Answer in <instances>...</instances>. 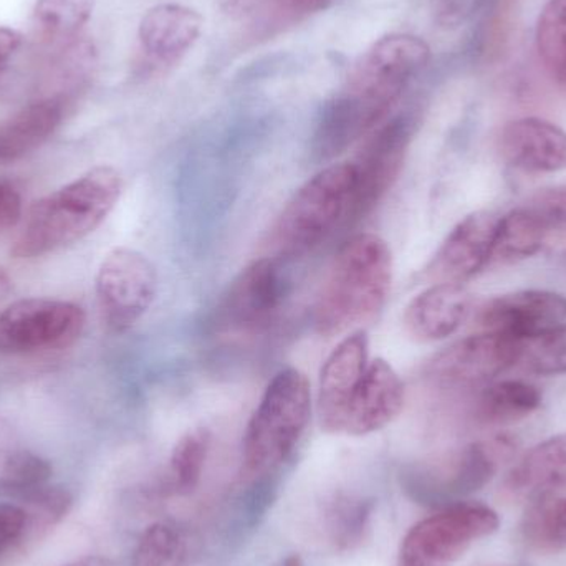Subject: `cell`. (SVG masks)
I'll list each match as a JSON object with an SVG mask.
<instances>
[{"label": "cell", "instance_id": "1", "mask_svg": "<svg viewBox=\"0 0 566 566\" xmlns=\"http://www.w3.org/2000/svg\"><path fill=\"white\" fill-rule=\"evenodd\" d=\"M431 49L409 33L376 40L353 66L342 88L323 105L313 133V155L328 161L375 132L409 83L426 69Z\"/></svg>", "mask_w": 566, "mask_h": 566}, {"label": "cell", "instance_id": "2", "mask_svg": "<svg viewBox=\"0 0 566 566\" xmlns=\"http://www.w3.org/2000/svg\"><path fill=\"white\" fill-rule=\"evenodd\" d=\"M122 175L96 166L32 206L10 254L36 259L69 248L99 228L122 196Z\"/></svg>", "mask_w": 566, "mask_h": 566}, {"label": "cell", "instance_id": "3", "mask_svg": "<svg viewBox=\"0 0 566 566\" xmlns=\"http://www.w3.org/2000/svg\"><path fill=\"white\" fill-rule=\"evenodd\" d=\"M392 282L391 249L375 234L349 239L336 255L316 303V328L339 335L373 322L388 300Z\"/></svg>", "mask_w": 566, "mask_h": 566}, {"label": "cell", "instance_id": "4", "mask_svg": "<svg viewBox=\"0 0 566 566\" xmlns=\"http://www.w3.org/2000/svg\"><path fill=\"white\" fill-rule=\"evenodd\" d=\"M312 412V391L302 371L285 368L274 376L249 421L244 465L262 474L281 465L305 432Z\"/></svg>", "mask_w": 566, "mask_h": 566}, {"label": "cell", "instance_id": "5", "mask_svg": "<svg viewBox=\"0 0 566 566\" xmlns=\"http://www.w3.org/2000/svg\"><path fill=\"white\" fill-rule=\"evenodd\" d=\"M355 181L353 163L316 172L283 209L272 231V245L282 255H302L322 244L339 224H345Z\"/></svg>", "mask_w": 566, "mask_h": 566}, {"label": "cell", "instance_id": "6", "mask_svg": "<svg viewBox=\"0 0 566 566\" xmlns=\"http://www.w3.org/2000/svg\"><path fill=\"white\" fill-rule=\"evenodd\" d=\"M497 512L488 505L458 504L416 524L399 551L401 566H452L478 541L497 532Z\"/></svg>", "mask_w": 566, "mask_h": 566}, {"label": "cell", "instance_id": "7", "mask_svg": "<svg viewBox=\"0 0 566 566\" xmlns=\"http://www.w3.org/2000/svg\"><path fill=\"white\" fill-rule=\"evenodd\" d=\"M82 306L65 300H17L0 313V352L36 353L73 345L85 328Z\"/></svg>", "mask_w": 566, "mask_h": 566}, {"label": "cell", "instance_id": "8", "mask_svg": "<svg viewBox=\"0 0 566 566\" xmlns=\"http://www.w3.org/2000/svg\"><path fill=\"white\" fill-rule=\"evenodd\" d=\"M95 286L103 322L112 332L125 333L155 302L158 275L145 254L118 248L103 259Z\"/></svg>", "mask_w": 566, "mask_h": 566}, {"label": "cell", "instance_id": "9", "mask_svg": "<svg viewBox=\"0 0 566 566\" xmlns=\"http://www.w3.org/2000/svg\"><path fill=\"white\" fill-rule=\"evenodd\" d=\"M524 339L482 332L452 343L426 366V378L446 389H472L491 385L517 365Z\"/></svg>", "mask_w": 566, "mask_h": 566}, {"label": "cell", "instance_id": "10", "mask_svg": "<svg viewBox=\"0 0 566 566\" xmlns=\"http://www.w3.org/2000/svg\"><path fill=\"white\" fill-rule=\"evenodd\" d=\"M412 122L398 116L373 133L355 165L356 181L345 226L358 224L382 201L405 165Z\"/></svg>", "mask_w": 566, "mask_h": 566}, {"label": "cell", "instance_id": "11", "mask_svg": "<svg viewBox=\"0 0 566 566\" xmlns=\"http://www.w3.org/2000/svg\"><path fill=\"white\" fill-rule=\"evenodd\" d=\"M502 216L479 211L462 219L424 269L431 283H464L484 271L494 259Z\"/></svg>", "mask_w": 566, "mask_h": 566}, {"label": "cell", "instance_id": "12", "mask_svg": "<svg viewBox=\"0 0 566 566\" xmlns=\"http://www.w3.org/2000/svg\"><path fill=\"white\" fill-rule=\"evenodd\" d=\"M478 325L484 332L534 338L566 322V296L551 290H521L482 303Z\"/></svg>", "mask_w": 566, "mask_h": 566}, {"label": "cell", "instance_id": "13", "mask_svg": "<svg viewBox=\"0 0 566 566\" xmlns=\"http://www.w3.org/2000/svg\"><path fill=\"white\" fill-rule=\"evenodd\" d=\"M283 296V281L277 262L261 259L252 262L232 282L221 306L222 325L235 332L264 328L277 315Z\"/></svg>", "mask_w": 566, "mask_h": 566}, {"label": "cell", "instance_id": "14", "mask_svg": "<svg viewBox=\"0 0 566 566\" xmlns=\"http://www.w3.org/2000/svg\"><path fill=\"white\" fill-rule=\"evenodd\" d=\"M366 368L368 336L358 329L339 342L323 365L318 391V419L323 431L343 434L349 405Z\"/></svg>", "mask_w": 566, "mask_h": 566}, {"label": "cell", "instance_id": "15", "mask_svg": "<svg viewBox=\"0 0 566 566\" xmlns=\"http://www.w3.org/2000/svg\"><path fill=\"white\" fill-rule=\"evenodd\" d=\"M405 382L386 359L368 363L353 396L343 434L368 436L391 424L405 406Z\"/></svg>", "mask_w": 566, "mask_h": 566}, {"label": "cell", "instance_id": "16", "mask_svg": "<svg viewBox=\"0 0 566 566\" xmlns=\"http://www.w3.org/2000/svg\"><path fill=\"white\" fill-rule=\"evenodd\" d=\"M502 158L518 171L542 175L566 169V132L542 118H521L501 133Z\"/></svg>", "mask_w": 566, "mask_h": 566}, {"label": "cell", "instance_id": "17", "mask_svg": "<svg viewBox=\"0 0 566 566\" xmlns=\"http://www.w3.org/2000/svg\"><path fill=\"white\" fill-rule=\"evenodd\" d=\"M205 19L182 3H159L143 15L138 27L145 59L156 66L176 65L201 36Z\"/></svg>", "mask_w": 566, "mask_h": 566}, {"label": "cell", "instance_id": "18", "mask_svg": "<svg viewBox=\"0 0 566 566\" xmlns=\"http://www.w3.org/2000/svg\"><path fill=\"white\" fill-rule=\"evenodd\" d=\"M472 308V296L461 283H432L406 306V332L418 342H439L461 328Z\"/></svg>", "mask_w": 566, "mask_h": 566}, {"label": "cell", "instance_id": "19", "mask_svg": "<svg viewBox=\"0 0 566 566\" xmlns=\"http://www.w3.org/2000/svg\"><path fill=\"white\" fill-rule=\"evenodd\" d=\"M65 96L35 99L0 125V163H13L45 145L62 125Z\"/></svg>", "mask_w": 566, "mask_h": 566}, {"label": "cell", "instance_id": "20", "mask_svg": "<svg viewBox=\"0 0 566 566\" xmlns=\"http://www.w3.org/2000/svg\"><path fill=\"white\" fill-rule=\"evenodd\" d=\"M509 489L527 499L566 492V434L547 439L528 451L509 475Z\"/></svg>", "mask_w": 566, "mask_h": 566}, {"label": "cell", "instance_id": "21", "mask_svg": "<svg viewBox=\"0 0 566 566\" xmlns=\"http://www.w3.org/2000/svg\"><path fill=\"white\" fill-rule=\"evenodd\" d=\"M507 216L541 251L548 238L566 232V181L541 189Z\"/></svg>", "mask_w": 566, "mask_h": 566}, {"label": "cell", "instance_id": "22", "mask_svg": "<svg viewBox=\"0 0 566 566\" xmlns=\"http://www.w3.org/2000/svg\"><path fill=\"white\" fill-rule=\"evenodd\" d=\"M96 0H35L32 29L43 45L65 46L82 35Z\"/></svg>", "mask_w": 566, "mask_h": 566}, {"label": "cell", "instance_id": "23", "mask_svg": "<svg viewBox=\"0 0 566 566\" xmlns=\"http://www.w3.org/2000/svg\"><path fill=\"white\" fill-rule=\"evenodd\" d=\"M541 405L538 388L531 382L507 379L485 386L475 405V418L484 424H509L527 418Z\"/></svg>", "mask_w": 566, "mask_h": 566}, {"label": "cell", "instance_id": "24", "mask_svg": "<svg viewBox=\"0 0 566 566\" xmlns=\"http://www.w3.org/2000/svg\"><path fill=\"white\" fill-rule=\"evenodd\" d=\"M524 534L538 551L566 548V492H552L528 499Z\"/></svg>", "mask_w": 566, "mask_h": 566}, {"label": "cell", "instance_id": "25", "mask_svg": "<svg viewBox=\"0 0 566 566\" xmlns=\"http://www.w3.org/2000/svg\"><path fill=\"white\" fill-rule=\"evenodd\" d=\"M537 49L545 69L566 90V0H548L542 10Z\"/></svg>", "mask_w": 566, "mask_h": 566}, {"label": "cell", "instance_id": "26", "mask_svg": "<svg viewBox=\"0 0 566 566\" xmlns=\"http://www.w3.org/2000/svg\"><path fill=\"white\" fill-rule=\"evenodd\" d=\"M188 551L181 532L159 522L149 525L133 554V566H186Z\"/></svg>", "mask_w": 566, "mask_h": 566}, {"label": "cell", "instance_id": "27", "mask_svg": "<svg viewBox=\"0 0 566 566\" xmlns=\"http://www.w3.org/2000/svg\"><path fill=\"white\" fill-rule=\"evenodd\" d=\"M211 449V432L206 428L186 432L172 449L171 468L172 484L179 492H191L201 481L206 461Z\"/></svg>", "mask_w": 566, "mask_h": 566}, {"label": "cell", "instance_id": "28", "mask_svg": "<svg viewBox=\"0 0 566 566\" xmlns=\"http://www.w3.org/2000/svg\"><path fill=\"white\" fill-rule=\"evenodd\" d=\"M518 363L535 375H566V322L524 339Z\"/></svg>", "mask_w": 566, "mask_h": 566}, {"label": "cell", "instance_id": "29", "mask_svg": "<svg viewBox=\"0 0 566 566\" xmlns=\"http://www.w3.org/2000/svg\"><path fill=\"white\" fill-rule=\"evenodd\" d=\"M70 507H72V495L65 489L45 488V485L33 489L30 491L27 509H23L25 512L23 537H43L63 517H66Z\"/></svg>", "mask_w": 566, "mask_h": 566}, {"label": "cell", "instance_id": "30", "mask_svg": "<svg viewBox=\"0 0 566 566\" xmlns=\"http://www.w3.org/2000/svg\"><path fill=\"white\" fill-rule=\"evenodd\" d=\"M333 538L335 544L349 547V544L358 541L359 534L365 531L366 518L369 511L365 502L345 501L336 511H333Z\"/></svg>", "mask_w": 566, "mask_h": 566}, {"label": "cell", "instance_id": "31", "mask_svg": "<svg viewBox=\"0 0 566 566\" xmlns=\"http://www.w3.org/2000/svg\"><path fill=\"white\" fill-rule=\"evenodd\" d=\"M335 0H271L268 9L269 29H282L328 9Z\"/></svg>", "mask_w": 566, "mask_h": 566}, {"label": "cell", "instance_id": "32", "mask_svg": "<svg viewBox=\"0 0 566 566\" xmlns=\"http://www.w3.org/2000/svg\"><path fill=\"white\" fill-rule=\"evenodd\" d=\"M491 0H431L434 22L442 29H458L474 19Z\"/></svg>", "mask_w": 566, "mask_h": 566}, {"label": "cell", "instance_id": "33", "mask_svg": "<svg viewBox=\"0 0 566 566\" xmlns=\"http://www.w3.org/2000/svg\"><path fill=\"white\" fill-rule=\"evenodd\" d=\"M25 531V512L12 504H0V555L22 541Z\"/></svg>", "mask_w": 566, "mask_h": 566}, {"label": "cell", "instance_id": "34", "mask_svg": "<svg viewBox=\"0 0 566 566\" xmlns=\"http://www.w3.org/2000/svg\"><path fill=\"white\" fill-rule=\"evenodd\" d=\"M22 218V196L12 182L0 181V232L13 228Z\"/></svg>", "mask_w": 566, "mask_h": 566}, {"label": "cell", "instance_id": "35", "mask_svg": "<svg viewBox=\"0 0 566 566\" xmlns=\"http://www.w3.org/2000/svg\"><path fill=\"white\" fill-rule=\"evenodd\" d=\"M22 449V446L17 441L15 431H13L12 426L6 419L0 418V482H2L7 469L10 468L13 459L19 455Z\"/></svg>", "mask_w": 566, "mask_h": 566}, {"label": "cell", "instance_id": "36", "mask_svg": "<svg viewBox=\"0 0 566 566\" xmlns=\"http://www.w3.org/2000/svg\"><path fill=\"white\" fill-rule=\"evenodd\" d=\"M23 45V33L12 27L0 25V76L9 65L10 59Z\"/></svg>", "mask_w": 566, "mask_h": 566}, {"label": "cell", "instance_id": "37", "mask_svg": "<svg viewBox=\"0 0 566 566\" xmlns=\"http://www.w3.org/2000/svg\"><path fill=\"white\" fill-rule=\"evenodd\" d=\"M65 566H116L115 562L103 557H83Z\"/></svg>", "mask_w": 566, "mask_h": 566}, {"label": "cell", "instance_id": "38", "mask_svg": "<svg viewBox=\"0 0 566 566\" xmlns=\"http://www.w3.org/2000/svg\"><path fill=\"white\" fill-rule=\"evenodd\" d=\"M10 290H12V279L7 269L0 265V302L9 295Z\"/></svg>", "mask_w": 566, "mask_h": 566}, {"label": "cell", "instance_id": "39", "mask_svg": "<svg viewBox=\"0 0 566 566\" xmlns=\"http://www.w3.org/2000/svg\"><path fill=\"white\" fill-rule=\"evenodd\" d=\"M282 566H303L302 558L298 555H290V557L285 558Z\"/></svg>", "mask_w": 566, "mask_h": 566}, {"label": "cell", "instance_id": "40", "mask_svg": "<svg viewBox=\"0 0 566 566\" xmlns=\"http://www.w3.org/2000/svg\"><path fill=\"white\" fill-rule=\"evenodd\" d=\"M232 6H242V2H248V0H231Z\"/></svg>", "mask_w": 566, "mask_h": 566}]
</instances>
